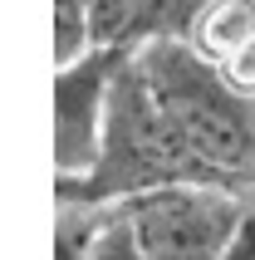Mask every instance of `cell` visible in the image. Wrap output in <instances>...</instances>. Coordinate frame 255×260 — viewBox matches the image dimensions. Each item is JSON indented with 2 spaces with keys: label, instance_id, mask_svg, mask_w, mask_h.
Masks as SVG:
<instances>
[{
  "label": "cell",
  "instance_id": "cell-1",
  "mask_svg": "<svg viewBox=\"0 0 255 260\" xmlns=\"http://www.w3.org/2000/svg\"><path fill=\"white\" fill-rule=\"evenodd\" d=\"M138 59L182 133L197 182L255 191V99L236 93L186 40L147 44Z\"/></svg>",
  "mask_w": 255,
  "mask_h": 260
},
{
  "label": "cell",
  "instance_id": "cell-2",
  "mask_svg": "<svg viewBox=\"0 0 255 260\" xmlns=\"http://www.w3.org/2000/svg\"><path fill=\"white\" fill-rule=\"evenodd\" d=\"M172 182H197L186 143L172 123L162 93H157L152 74L142 69L138 54H128L113 79L99 167L84 182H59L54 191H59V202L113 206V202H128V197H142L152 187H172Z\"/></svg>",
  "mask_w": 255,
  "mask_h": 260
},
{
  "label": "cell",
  "instance_id": "cell-3",
  "mask_svg": "<svg viewBox=\"0 0 255 260\" xmlns=\"http://www.w3.org/2000/svg\"><path fill=\"white\" fill-rule=\"evenodd\" d=\"M123 206L147 260H221L255 202L211 182H172L128 197Z\"/></svg>",
  "mask_w": 255,
  "mask_h": 260
},
{
  "label": "cell",
  "instance_id": "cell-4",
  "mask_svg": "<svg viewBox=\"0 0 255 260\" xmlns=\"http://www.w3.org/2000/svg\"><path fill=\"white\" fill-rule=\"evenodd\" d=\"M123 59L128 54H118V49H93V54L54 69V187L84 182L99 167L113 79L123 69Z\"/></svg>",
  "mask_w": 255,
  "mask_h": 260
},
{
  "label": "cell",
  "instance_id": "cell-5",
  "mask_svg": "<svg viewBox=\"0 0 255 260\" xmlns=\"http://www.w3.org/2000/svg\"><path fill=\"white\" fill-rule=\"evenodd\" d=\"M201 5L206 0H88V20L99 49L142 54L147 44L186 40Z\"/></svg>",
  "mask_w": 255,
  "mask_h": 260
},
{
  "label": "cell",
  "instance_id": "cell-6",
  "mask_svg": "<svg viewBox=\"0 0 255 260\" xmlns=\"http://www.w3.org/2000/svg\"><path fill=\"white\" fill-rule=\"evenodd\" d=\"M250 40H255V0H206L186 35V44L206 64H226Z\"/></svg>",
  "mask_w": 255,
  "mask_h": 260
},
{
  "label": "cell",
  "instance_id": "cell-7",
  "mask_svg": "<svg viewBox=\"0 0 255 260\" xmlns=\"http://www.w3.org/2000/svg\"><path fill=\"white\" fill-rule=\"evenodd\" d=\"M113 206H99V202H59L54 260H88V250H93V241H99V231H103V221H108Z\"/></svg>",
  "mask_w": 255,
  "mask_h": 260
},
{
  "label": "cell",
  "instance_id": "cell-8",
  "mask_svg": "<svg viewBox=\"0 0 255 260\" xmlns=\"http://www.w3.org/2000/svg\"><path fill=\"white\" fill-rule=\"evenodd\" d=\"M49 40H54V69L99 49L93 20H88V0H54V35Z\"/></svg>",
  "mask_w": 255,
  "mask_h": 260
},
{
  "label": "cell",
  "instance_id": "cell-9",
  "mask_svg": "<svg viewBox=\"0 0 255 260\" xmlns=\"http://www.w3.org/2000/svg\"><path fill=\"white\" fill-rule=\"evenodd\" d=\"M88 260H147L123 202L108 211V221H103V231H99V241H93V250H88Z\"/></svg>",
  "mask_w": 255,
  "mask_h": 260
},
{
  "label": "cell",
  "instance_id": "cell-10",
  "mask_svg": "<svg viewBox=\"0 0 255 260\" xmlns=\"http://www.w3.org/2000/svg\"><path fill=\"white\" fill-rule=\"evenodd\" d=\"M221 69V79H226L236 93H245V99H255V40L245 44L241 54H231L226 64H216Z\"/></svg>",
  "mask_w": 255,
  "mask_h": 260
},
{
  "label": "cell",
  "instance_id": "cell-11",
  "mask_svg": "<svg viewBox=\"0 0 255 260\" xmlns=\"http://www.w3.org/2000/svg\"><path fill=\"white\" fill-rule=\"evenodd\" d=\"M221 260H255V206H250V216L241 221V231H236V241L226 246Z\"/></svg>",
  "mask_w": 255,
  "mask_h": 260
}]
</instances>
